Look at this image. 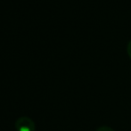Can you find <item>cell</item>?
<instances>
[{
    "instance_id": "cell-2",
    "label": "cell",
    "mask_w": 131,
    "mask_h": 131,
    "mask_svg": "<svg viewBox=\"0 0 131 131\" xmlns=\"http://www.w3.org/2000/svg\"><path fill=\"white\" fill-rule=\"evenodd\" d=\"M95 131H114L112 129V128L110 127H107V126H102V127H99Z\"/></svg>"
},
{
    "instance_id": "cell-1",
    "label": "cell",
    "mask_w": 131,
    "mask_h": 131,
    "mask_svg": "<svg viewBox=\"0 0 131 131\" xmlns=\"http://www.w3.org/2000/svg\"><path fill=\"white\" fill-rule=\"evenodd\" d=\"M15 128L17 131H35V123L30 118L27 116L20 117L15 122Z\"/></svg>"
},
{
    "instance_id": "cell-3",
    "label": "cell",
    "mask_w": 131,
    "mask_h": 131,
    "mask_svg": "<svg viewBox=\"0 0 131 131\" xmlns=\"http://www.w3.org/2000/svg\"><path fill=\"white\" fill-rule=\"evenodd\" d=\"M127 52H128V56H129L131 59V40L128 41V46H127Z\"/></svg>"
}]
</instances>
